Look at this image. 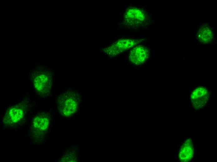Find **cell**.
Returning <instances> with one entry per match:
<instances>
[{
	"label": "cell",
	"instance_id": "obj_1",
	"mask_svg": "<svg viewBox=\"0 0 217 162\" xmlns=\"http://www.w3.org/2000/svg\"><path fill=\"white\" fill-rule=\"evenodd\" d=\"M56 104L59 113L70 118L79 112L81 105V93L78 88L70 89L61 92L56 98Z\"/></svg>",
	"mask_w": 217,
	"mask_h": 162
},
{
	"label": "cell",
	"instance_id": "obj_2",
	"mask_svg": "<svg viewBox=\"0 0 217 162\" xmlns=\"http://www.w3.org/2000/svg\"><path fill=\"white\" fill-rule=\"evenodd\" d=\"M32 72L29 73L35 92L41 96L50 95L53 88L54 77L52 69H45L39 66L36 69L31 68Z\"/></svg>",
	"mask_w": 217,
	"mask_h": 162
},
{
	"label": "cell",
	"instance_id": "obj_3",
	"mask_svg": "<svg viewBox=\"0 0 217 162\" xmlns=\"http://www.w3.org/2000/svg\"><path fill=\"white\" fill-rule=\"evenodd\" d=\"M51 118L47 114L41 113L35 116L30 128V134L34 140L43 139L49 129Z\"/></svg>",
	"mask_w": 217,
	"mask_h": 162
},
{
	"label": "cell",
	"instance_id": "obj_4",
	"mask_svg": "<svg viewBox=\"0 0 217 162\" xmlns=\"http://www.w3.org/2000/svg\"><path fill=\"white\" fill-rule=\"evenodd\" d=\"M27 106L26 103L21 102L10 107L6 111L3 122L6 126H15L22 121L26 114Z\"/></svg>",
	"mask_w": 217,
	"mask_h": 162
},
{
	"label": "cell",
	"instance_id": "obj_5",
	"mask_svg": "<svg viewBox=\"0 0 217 162\" xmlns=\"http://www.w3.org/2000/svg\"><path fill=\"white\" fill-rule=\"evenodd\" d=\"M210 97L209 90L204 87H199L192 92L190 99L194 108L197 110L203 108L207 103Z\"/></svg>",
	"mask_w": 217,
	"mask_h": 162
},
{
	"label": "cell",
	"instance_id": "obj_6",
	"mask_svg": "<svg viewBox=\"0 0 217 162\" xmlns=\"http://www.w3.org/2000/svg\"><path fill=\"white\" fill-rule=\"evenodd\" d=\"M150 52L148 49L142 45H139L131 50L128 56L129 61L135 65L142 64L148 59Z\"/></svg>",
	"mask_w": 217,
	"mask_h": 162
},
{
	"label": "cell",
	"instance_id": "obj_7",
	"mask_svg": "<svg viewBox=\"0 0 217 162\" xmlns=\"http://www.w3.org/2000/svg\"><path fill=\"white\" fill-rule=\"evenodd\" d=\"M194 154V148L192 141L190 138L185 139L178 151L177 157L182 162L191 161Z\"/></svg>",
	"mask_w": 217,
	"mask_h": 162
},
{
	"label": "cell",
	"instance_id": "obj_8",
	"mask_svg": "<svg viewBox=\"0 0 217 162\" xmlns=\"http://www.w3.org/2000/svg\"><path fill=\"white\" fill-rule=\"evenodd\" d=\"M125 19L126 21L133 24H139L143 23L147 19L145 12L139 8H133L128 9L125 13Z\"/></svg>",
	"mask_w": 217,
	"mask_h": 162
},
{
	"label": "cell",
	"instance_id": "obj_9",
	"mask_svg": "<svg viewBox=\"0 0 217 162\" xmlns=\"http://www.w3.org/2000/svg\"><path fill=\"white\" fill-rule=\"evenodd\" d=\"M136 43V41L134 40L129 39H121L115 45L109 48L108 51L110 55H116L131 48Z\"/></svg>",
	"mask_w": 217,
	"mask_h": 162
},
{
	"label": "cell",
	"instance_id": "obj_10",
	"mask_svg": "<svg viewBox=\"0 0 217 162\" xmlns=\"http://www.w3.org/2000/svg\"><path fill=\"white\" fill-rule=\"evenodd\" d=\"M197 36L199 42L203 44L211 43L214 40V34L211 27L207 25H203L199 28Z\"/></svg>",
	"mask_w": 217,
	"mask_h": 162
},
{
	"label": "cell",
	"instance_id": "obj_11",
	"mask_svg": "<svg viewBox=\"0 0 217 162\" xmlns=\"http://www.w3.org/2000/svg\"><path fill=\"white\" fill-rule=\"evenodd\" d=\"M79 152L77 147L70 149L60 158V162H76L79 158Z\"/></svg>",
	"mask_w": 217,
	"mask_h": 162
}]
</instances>
